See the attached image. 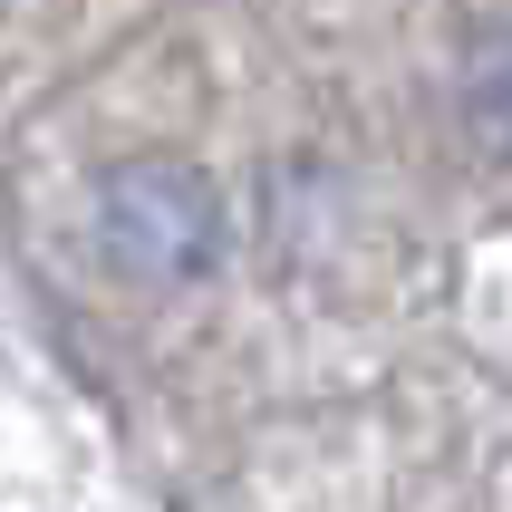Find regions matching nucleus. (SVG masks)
<instances>
[{
    "label": "nucleus",
    "instance_id": "1",
    "mask_svg": "<svg viewBox=\"0 0 512 512\" xmlns=\"http://www.w3.org/2000/svg\"><path fill=\"white\" fill-rule=\"evenodd\" d=\"M97 252L145 290H184L223 261V194L184 155H126L97 174Z\"/></svg>",
    "mask_w": 512,
    "mask_h": 512
},
{
    "label": "nucleus",
    "instance_id": "2",
    "mask_svg": "<svg viewBox=\"0 0 512 512\" xmlns=\"http://www.w3.org/2000/svg\"><path fill=\"white\" fill-rule=\"evenodd\" d=\"M464 126L512 165V29H484L464 49Z\"/></svg>",
    "mask_w": 512,
    "mask_h": 512
}]
</instances>
